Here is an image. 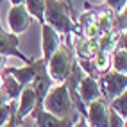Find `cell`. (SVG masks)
Listing matches in <instances>:
<instances>
[{
	"label": "cell",
	"instance_id": "cell-1",
	"mask_svg": "<svg viewBox=\"0 0 127 127\" xmlns=\"http://www.w3.org/2000/svg\"><path fill=\"white\" fill-rule=\"evenodd\" d=\"M75 11L68 9V5L61 0H45L43 22L50 25L57 34H72Z\"/></svg>",
	"mask_w": 127,
	"mask_h": 127
},
{
	"label": "cell",
	"instance_id": "cell-2",
	"mask_svg": "<svg viewBox=\"0 0 127 127\" xmlns=\"http://www.w3.org/2000/svg\"><path fill=\"white\" fill-rule=\"evenodd\" d=\"M43 109L47 113L54 115L56 118H75L79 113H73V106H72V100H70V95H68V90H66L64 82L57 84V86L50 88V91L47 93V97L43 100Z\"/></svg>",
	"mask_w": 127,
	"mask_h": 127
},
{
	"label": "cell",
	"instance_id": "cell-3",
	"mask_svg": "<svg viewBox=\"0 0 127 127\" xmlns=\"http://www.w3.org/2000/svg\"><path fill=\"white\" fill-rule=\"evenodd\" d=\"M73 63H75V59H73V52H72L70 45L68 43L59 45V48L47 61V73H48L50 81L56 82V84L64 82V79L68 77Z\"/></svg>",
	"mask_w": 127,
	"mask_h": 127
},
{
	"label": "cell",
	"instance_id": "cell-4",
	"mask_svg": "<svg viewBox=\"0 0 127 127\" xmlns=\"http://www.w3.org/2000/svg\"><path fill=\"white\" fill-rule=\"evenodd\" d=\"M98 90L104 100H113L118 95H122L127 86V77L125 73H116V72H106L98 77Z\"/></svg>",
	"mask_w": 127,
	"mask_h": 127
},
{
	"label": "cell",
	"instance_id": "cell-5",
	"mask_svg": "<svg viewBox=\"0 0 127 127\" xmlns=\"http://www.w3.org/2000/svg\"><path fill=\"white\" fill-rule=\"evenodd\" d=\"M31 115H32V120H34L32 127H72L75 124V120H79V116H81V115H77L75 118H64V120H61V118H56L54 115L47 113L43 109V106H34Z\"/></svg>",
	"mask_w": 127,
	"mask_h": 127
},
{
	"label": "cell",
	"instance_id": "cell-6",
	"mask_svg": "<svg viewBox=\"0 0 127 127\" xmlns=\"http://www.w3.org/2000/svg\"><path fill=\"white\" fill-rule=\"evenodd\" d=\"M52 84L54 82L50 81L48 73H47V63L41 59V64H39L34 79L31 82L32 90H34V95H36V106H43V100L47 97V93L50 91V88H52Z\"/></svg>",
	"mask_w": 127,
	"mask_h": 127
},
{
	"label": "cell",
	"instance_id": "cell-7",
	"mask_svg": "<svg viewBox=\"0 0 127 127\" xmlns=\"http://www.w3.org/2000/svg\"><path fill=\"white\" fill-rule=\"evenodd\" d=\"M107 113H109V106L107 100L100 97L98 100H93L86 107V118L90 120L91 127H107Z\"/></svg>",
	"mask_w": 127,
	"mask_h": 127
},
{
	"label": "cell",
	"instance_id": "cell-8",
	"mask_svg": "<svg viewBox=\"0 0 127 127\" xmlns=\"http://www.w3.org/2000/svg\"><path fill=\"white\" fill-rule=\"evenodd\" d=\"M7 22H9V27L13 31V34H22L31 25V14L27 13L23 4L13 5L9 9V14H7Z\"/></svg>",
	"mask_w": 127,
	"mask_h": 127
},
{
	"label": "cell",
	"instance_id": "cell-9",
	"mask_svg": "<svg viewBox=\"0 0 127 127\" xmlns=\"http://www.w3.org/2000/svg\"><path fill=\"white\" fill-rule=\"evenodd\" d=\"M39 64H41V59L39 61H32V63H29L25 68H13V66H4L2 68V73H9V75H13V77L18 81V84L23 88V86H29V84L32 82V79H34V75H36V72H38V68H39Z\"/></svg>",
	"mask_w": 127,
	"mask_h": 127
},
{
	"label": "cell",
	"instance_id": "cell-10",
	"mask_svg": "<svg viewBox=\"0 0 127 127\" xmlns=\"http://www.w3.org/2000/svg\"><path fill=\"white\" fill-rule=\"evenodd\" d=\"M18 98H20V102L16 106V120H18V124H22V120L27 115H31V111L36 106V95H34V90H32L31 84L22 88V93Z\"/></svg>",
	"mask_w": 127,
	"mask_h": 127
},
{
	"label": "cell",
	"instance_id": "cell-11",
	"mask_svg": "<svg viewBox=\"0 0 127 127\" xmlns=\"http://www.w3.org/2000/svg\"><path fill=\"white\" fill-rule=\"evenodd\" d=\"M0 56H14L25 63H32L31 59L18 50V36L9 32H0Z\"/></svg>",
	"mask_w": 127,
	"mask_h": 127
},
{
	"label": "cell",
	"instance_id": "cell-12",
	"mask_svg": "<svg viewBox=\"0 0 127 127\" xmlns=\"http://www.w3.org/2000/svg\"><path fill=\"white\" fill-rule=\"evenodd\" d=\"M77 93H79V97H81V100H82L84 106H88L90 102H93V100H98L100 97H102V95H100V90H98L97 79L88 77V75L79 82Z\"/></svg>",
	"mask_w": 127,
	"mask_h": 127
},
{
	"label": "cell",
	"instance_id": "cell-13",
	"mask_svg": "<svg viewBox=\"0 0 127 127\" xmlns=\"http://www.w3.org/2000/svg\"><path fill=\"white\" fill-rule=\"evenodd\" d=\"M41 32H43V61L47 63L50 59V56L59 48L61 39H59L57 32L47 23H41Z\"/></svg>",
	"mask_w": 127,
	"mask_h": 127
},
{
	"label": "cell",
	"instance_id": "cell-14",
	"mask_svg": "<svg viewBox=\"0 0 127 127\" xmlns=\"http://www.w3.org/2000/svg\"><path fill=\"white\" fill-rule=\"evenodd\" d=\"M0 75H2V91L5 93V97L9 100H16L22 93V86L18 84V81L9 73H0Z\"/></svg>",
	"mask_w": 127,
	"mask_h": 127
},
{
	"label": "cell",
	"instance_id": "cell-15",
	"mask_svg": "<svg viewBox=\"0 0 127 127\" xmlns=\"http://www.w3.org/2000/svg\"><path fill=\"white\" fill-rule=\"evenodd\" d=\"M118 36H120V32H106V34H100L97 38V45H98V50H102V52H109L111 54L113 50L116 48V41H118Z\"/></svg>",
	"mask_w": 127,
	"mask_h": 127
},
{
	"label": "cell",
	"instance_id": "cell-16",
	"mask_svg": "<svg viewBox=\"0 0 127 127\" xmlns=\"http://www.w3.org/2000/svg\"><path fill=\"white\" fill-rule=\"evenodd\" d=\"M77 56H79V59H86V61H90V59L95 56L97 52H98V45H97V39H84V41H81V43L77 45Z\"/></svg>",
	"mask_w": 127,
	"mask_h": 127
},
{
	"label": "cell",
	"instance_id": "cell-17",
	"mask_svg": "<svg viewBox=\"0 0 127 127\" xmlns=\"http://www.w3.org/2000/svg\"><path fill=\"white\" fill-rule=\"evenodd\" d=\"M91 64H93V68H95L97 73H106L109 68H111V54L98 50V52L93 56Z\"/></svg>",
	"mask_w": 127,
	"mask_h": 127
},
{
	"label": "cell",
	"instance_id": "cell-18",
	"mask_svg": "<svg viewBox=\"0 0 127 127\" xmlns=\"http://www.w3.org/2000/svg\"><path fill=\"white\" fill-rule=\"evenodd\" d=\"M25 9L31 16L38 18L39 23L43 22V11H45V0H25Z\"/></svg>",
	"mask_w": 127,
	"mask_h": 127
},
{
	"label": "cell",
	"instance_id": "cell-19",
	"mask_svg": "<svg viewBox=\"0 0 127 127\" xmlns=\"http://www.w3.org/2000/svg\"><path fill=\"white\" fill-rule=\"evenodd\" d=\"M111 66L115 68L116 73H125L127 72V52L125 50H113Z\"/></svg>",
	"mask_w": 127,
	"mask_h": 127
},
{
	"label": "cell",
	"instance_id": "cell-20",
	"mask_svg": "<svg viewBox=\"0 0 127 127\" xmlns=\"http://www.w3.org/2000/svg\"><path fill=\"white\" fill-rule=\"evenodd\" d=\"M109 107H111L116 115H120L124 120H125V116H127V93L124 91L122 95H118L116 98H113Z\"/></svg>",
	"mask_w": 127,
	"mask_h": 127
},
{
	"label": "cell",
	"instance_id": "cell-21",
	"mask_svg": "<svg viewBox=\"0 0 127 127\" xmlns=\"http://www.w3.org/2000/svg\"><path fill=\"white\" fill-rule=\"evenodd\" d=\"M107 127H125V120L116 115L111 107H109V113H107Z\"/></svg>",
	"mask_w": 127,
	"mask_h": 127
},
{
	"label": "cell",
	"instance_id": "cell-22",
	"mask_svg": "<svg viewBox=\"0 0 127 127\" xmlns=\"http://www.w3.org/2000/svg\"><path fill=\"white\" fill-rule=\"evenodd\" d=\"M106 5L111 11H115L116 14L122 13V11H125V0H106Z\"/></svg>",
	"mask_w": 127,
	"mask_h": 127
},
{
	"label": "cell",
	"instance_id": "cell-23",
	"mask_svg": "<svg viewBox=\"0 0 127 127\" xmlns=\"http://www.w3.org/2000/svg\"><path fill=\"white\" fill-rule=\"evenodd\" d=\"M9 111H11V100L7 104H0V125H4L9 118Z\"/></svg>",
	"mask_w": 127,
	"mask_h": 127
},
{
	"label": "cell",
	"instance_id": "cell-24",
	"mask_svg": "<svg viewBox=\"0 0 127 127\" xmlns=\"http://www.w3.org/2000/svg\"><path fill=\"white\" fill-rule=\"evenodd\" d=\"M72 127H90V125H88V122H86V118L79 116V122H75V125H72Z\"/></svg>",
	"mask_w": 127,
	"mask_h": 127
},
{
	"label": "cell",
	"instance_id": "cell-25",
	"mask_svg": "<svg viewBox=\"0 0 127 127\" xmlns=\"http://www.w3.org/2000/svg\"><path fill=\"white\" fill-rule=\"evenodd\" d=\"M61 2H64L66 5H68V9H72V11H73V4H72V0H61Z\"/></svg>",
	"mask_w": 127,
	"mask_h": 127
},
{
	"label": "cell",
	"instance_id": "cell-26",
	"mask_svg": "<svg viewBox=\"0 0 127 127\" xmlns=\"http://www.w3.org/2000/svg\"><path fill=\"white\" fill-rule=\"evenodd\" d=\"M4 68V56H0V70Z\"/></svg>",
	"mask_w": 127,
	"mask_h": 127
},
{
	"label": "cell",
	"instance_id": "cell-27",
	"mask_svg": "<svg viewBox=\"0 0 127 127\" xmlns=\"http://www.w3.org/2000/svg\"><path fill=\"white\" fill-rule=\"evenodd\" d=\"M5 2V0H0V9H2V4ZM0 32H2V23H0Z\"/></svg>",
	"mask_w": 127,
	"mask_h": 127
},
{
	"label": "cell",
	"instance_id": "cell-28",
	"mask_svg": "<svg viewBox=\"0 0 127 127\" xmlns=\"http://www.w3.org/2000/svg\"><path fill=\"white\" fill-rule=\"evenodd\" d=\"M0 127H2V125H0Z\"/></svg>",
	"mask_w": 127,
	"mask_h": 127
}]
</instances>
